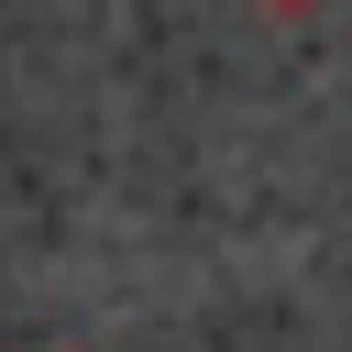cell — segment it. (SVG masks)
<instances>
[{"mask_svg":"<svg viewBox=\"0 0 352 352\" xmlns=\"http://www.w3.org/2000/svg\"><path fill=\"white\" fill-rule=\"evenodd\" d=\"M66 352H88V341H66Z\"/></svg>","mask_w":352,"mask_h":352,"instance_id":"obj_1","label":"cell"}]
</instances>
